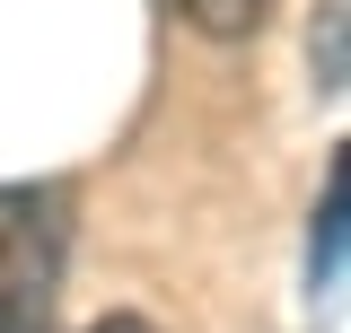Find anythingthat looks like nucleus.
<instances>
[{"label": "nucleus", "mask_w": 351, "mask_h": 333, "mask_svg": "<svg viewBox=\"0 0 351 333\" xmlns=\"http://www.w3.org/2000/svg\"><path fill=\"white\" fill-rule=\"evenodd\" d=\"M62 281V219L44 193L0 184V333H44Z\"/></svg>", "instance_id": "1"}, {"label": "nucleus", "mask_w": 351, "mask_h": 333, "mask_svg": "<svg viewBox=\"0 0 351 333\" xmlns=\"http://www.w3.org/2000/svg\"><path fill=\"white\" fill-rule=\"evenodd\" d=\"M316 88H325V97L343 88V0H325V62H316Z\"/></svg>", "instance_id": "4"}, {"label": "nucleus", "mask_w": 351, "mask_h": 333, "mask_svg": "<svg viewBox=\"0 0 351 333\" xmlns=\"http://www.w3.org/2000/svg\"><path fill=\"white\" fill-rule=\"evenodd\" d=\"M88 333H158L149 316H106V325H88Z\"/></svg>", "instance_id": "5"}, {"label": "nucleus", "mask_w": 351, "mask_h": 333, "mask_svg": "<svg viewBox=\"0 0 351 333\" xmlns=\"http://www.w3.org/2000/svg\"><path fill=\"white\" fill-rule=\"evenodd\" d=\"M176 18L193 27V36H211V44H246L272 18V0H176Z\"/></svg>", "instance_id": "2"}, {"label": "nucleus", "mask_w": 351, "mask_h": 333, "mask_svg": "<svg viewBox=\"0 0 351 333\" xmlns=\"http://www.w3.org/2000/svg\"><path fill=\"white\" fill-rule=\"evenodd\" d=\"M343 202H351V158H334L325 175V210H316V290H334V272H343Z\"/></svg>", "instance_id": "3"}]
</instances>
